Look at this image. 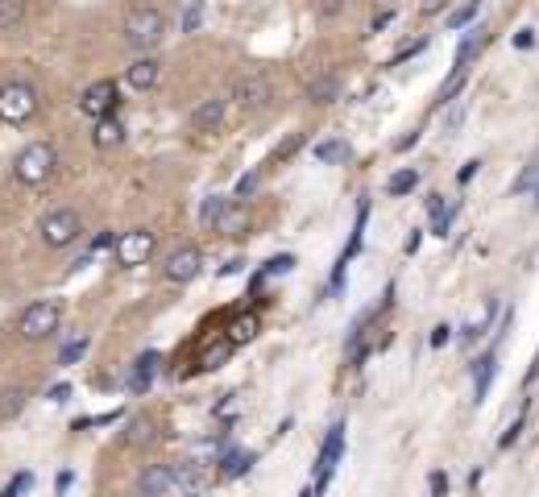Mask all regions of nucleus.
<instances>
[{
  "instance_id": "nucleus-9",
  "label": "nucleus",
  "mask_w": 539,
  "mask_h": 497,
  "mask_svg": "<svg viewBox=\"0 0 539 497\" xmlns=\"http://www.w3.org/2000/svg\"><path fill=\"white\" fill-rule=\"evenodd\" d=\"M117 104H120V91H117V83L112 79H96L83 96H79V112L83 117H91V120H100V117H112L117 112Z\"/></svg>"
},
{
  "instance_id": "nucleus-57",
  "label": "nucleus",
  "mask_w": 539,
  "mask_h": 497,
  "mask_svg": "<svg viewBox=\"0 0 539 497\" xmlns=\"http://www.w3.org/2000/svg\"><path fill=\"white\" fill-rule=\"evenodd\" d=\"M535 207H539V186H535Z\"/></svg>"
},
{
  "instance_id": "nucleus-10",
  "label": "nucleus",
  "mask_w": 539,
  "mask_h": 497,
  "mask_svg": "<svg viewBox=\"0 0 539 497\" xmlns=\"http://www.w3.org/2000/svg\"><path fill=\"white\" fill-rule=\"evenodd\" d=\"M199 270H204V253H199L196 244H183V249H175V253L167 257V265H162V273H167V282H191V278H199Z\"/></svg>"
},
{
  "instance_id": "nucleus-18",
  "label": "nucleus",
  "mask_w": 539,
  "mask_h": 497,
  "mask_svg": "<svg viewBox=\"0 0 539 497\" xmlns=\"http://www.w3.org/2000/svg\"><path fill=\"white\" fill-rule=\"evenodd\" d=\"M125 141V125H120L117 117H100L96 129H91V146L96 149H112Z\"/></svg>"
},
{
  "instance_id": "nucleus-47",
  "label": "nucleus",
  "mask_w": 539,
  "mask_h": 497,
  "mask_svg": "<svg viewBox=\"0 0 539 497\" xmlns=\"http://www.w3.org/2000/svg\"><path fill=\"white\" fill-rule=\"evenodd\" d=\"M415 146H419V133H415V129L407 137H399V141H394V149H399V154H407V149H415Z\"/></svg>"
},
{
  "instance_id": "nucleus-24",
  "label": "nucleus",
  "mask_w": 539,
  "mask_h": 497,
  "mask_svg": "<svg viewBox=\"0 0 539 497\" xmlns=\"http://www.w3.org/2000/svg\"><path fill=\"white\" fill-rule=\"evenodd\" d=\"M25 21V0H0V33L21 30Z\"/></svg>"
},
{
  "instance_id": "nucleus-43",
  "label": "nucleus",
  "mask_w": 539,
  "mask_h": 497,
  "mask_svg": "<svg viewBox=\"0 0 539 497\" xmlns=\"http://www.w3.org/2000/svg\"><path fill=\"white\" fill-rule=\"evenodd\" d=\"M477 170H481V162H477V158H469V162H465L461 170H457V183H461V186H469V183H473V175H477Z\"/></svg>"
},
{
  "instance_id": "nucleus-45",
  "label": "nucleus",
  "mask_w": 539,
  "mask_h": 497,
  "mask_svg": "<svg viewBox=\"0 0 539 497\" xmlns=\"http://www.w3.org/2000/svg\"><path fill=\"white\" fill-rule=\"evenodd\" d=\"M419 241H423V228H411V236H407V244H402V253L415 257L419 253Z\"/></svg>"
},
{
  "instance_id": "nucleus-21",
  "label": "nucleus",
  "mask_w": 539,
  "mask_h": 497,
  "mask_svg": "<svg viewBox=\"0 0 539 497\" xmlns=\"http://www.w3.org/2000/svg\"><path fill=\"white\" fill-rule=\"evenodd\" d=\"M415 186H419V170H415V166H402V170H394V175L386 178V196L402 199V196H411Z\"/></svg>"
},
{
  "instance_id": "nucleus-3",
  "label": "nucleus",
  "mask_w": 539,
  "mask_h": 497,
  "mask_svg": "<svg viewBox=\"0 0 539 497\" xmlns=\"http://www.w3.org/2000/svg\"><path fill=\"white\" fill-rule=\"evenodd\" d=\"M63 323V302L59 299H42V302H30L25 311H21L17 320V331H21V340H50L54 331H59Z\"/></svg>"
},
{
  "instance_id": "nucleus-53",
  "label": "nucleus",
  "mask_w": 539,
  "mask_h": 497,
  "mask_svg": "<svg viewBox=\"0 0 539 497\" xmlns=\"http://www.w3.org/2000/svg\"><path fill=\"white\" fill-rule=\"evenodd\" d=\"M390 21H394V13H390V9H386V13H378V17H373V33H378V30H386Z\"/></svg>"
},
{
  "instance_id": "nucleus-54",
  "label": "nucleus",
  "mask_w": 539,
  "mask_h": 497,
  "mask_svg": "<svg viewBox=\"0 0 539 497\" xmlns=\"http://www.w3.org/2000/svg\"><path fill=\"white\" fill-rule=\"evenodd\" d=\"M535 381H539V352H535V361H531V369H527V381H523V386H527V390H531Z\"/></svg>"
},
{
  "instance_id": "nucleus-51",
  "label": "nucleus",
  "mask_w": 539,
  "mask_h": 497,
  "mask_svg": "<svg viewBox=\"0 0 539 497\" xmlns=\"http://www.w3.org/2000/svg\"><path fill=\"white\" fill-rule=\"evenodd\" d=\"M241 270H245V262H241V257H233V262L220 265V278H233V273H241Z\"/></svg>"
},
{
  "instance_id": "nucleus-46",
  "label": "nucleus",
  "mask_w": 539,
  "mask_h": 497,
  "mask_svg": "<svg viewBox=\"0 0 539 497\" xmlns=\"http://www.w3.org/2000/svg\"><path fill=\"white\" fill-rule=\"evenodd\" d=\"M531 46H535V30L527 25V30L515 33V50H531Z\"/></svg>"
},
{
  "instance_id": "nucleus-49",
  "label": "nucleus",
  "mask_w": 539,
  "mask_h": 497,
  "mask_svg": "<svg viewBox=\"0 0 539 497\" xmlns=\"http://www.w3.org/2000/svg\"><path fill=\"white\" fill-rule=\"evenodd\" d=\"M46 398H50V402H67V398H71V386H67V381H63V386H50Z\"/></svg>"
},
{
  "instance_id": "nucleus-12",
  "label": "nucleus",
  "mask_w": 539,
  "mask_h": 497,
  "mask_svg": "<svg viewBox=\"0 0 539 497\" xmlns=\"http://www.w3.org/2000/svg\"><path fill=\"white\" fill-rule=\"evenodd\" d=\"M125 79H129V88L133 91H149V88H158V79H162V62L149 59V54H141V59L129 62Z\"/></svg>"
},
{
  "instance_id": "nucleus-42",
  "label": "nucleus",
  "mask_w": 539,
  "mask_h": 497,
  "mask_svg": "<svg viewBox=\"0 0 539 497\" xmlns=\"http://www.w3.org/2000/svg\"><path fill=\"white\" fill-rule=\"evenodd\" d=\"M428 489H431V497L448 493V473H440V468H436V473H431V477H428Z\"/></svg>"
},
{
  "instance_id": "nucleus-41",
  "label": "nucleus",
  "mask_w": 539,
  "mask_h": 497,
  "mask_svg": "<svg viewBox=\"0 0 539 497\" xmlns=\"http://www.w3.org/2000/svg\"><path fill=\"white\" fill-rule=\"evenodd\" d=\"M299 146H303V133H291V137H286V146L274 149V162H286V158H291Z\"/></svg>"
},
{
  "instance_id": "nucleus-28",
  "label": "nucleus",
  "mask_w": 539,
  "mask_h": 497,
  "mask_svg": "<svg viewBox=\"0 0 539 497\" xmlns=\"http://www.w3.org/2000/svg\"><path fill=\"white\" fill-rule=\"evenodd\" d=\"M535 178H539V154L531 158V162L523 166V175L510 183V196H523V191H531V183H535Z\"/></svg>"
},
{
  "instance_id": "nucleus-23",
  "label": "nucleus",
  "mask_w": 539,
  "mask_h": 497,
  "mask_svg": "<svg viewBox=\"0 0 539 497\" xmlns=\"http://www.w3.org/2000/svg\"><path fill=\"white\" fill-rule=\"evenodd\" d=\"M494 315H498V299H490V302H486V315H481V320L465 323V328H461V344H473V340H481V336L490 331V320H494Z\"/></svg>"
},
{
  "instance_id": "nucleus-26",
  "label": "nucleus",
  "mask_w": 539,
  "mask_h": 497,
  "mask_svg": "<svg viewBox=\"0 0 539 497\" xmlns=\"http://www.w3.org/2000/svg\"><path fill=\"white\" fill-rule=\"evenodd\" d=\"M349 154H353V149L344 146V141H320V146H315V158H320V162H349Z\"/></svg>"
},
{
  "instance_id": "nucleus-50",
  "label": "nucleus",
  "mask_w": 539,
  "mask_h": 497,
  "mask_svg": "<svg viewBox=\"0 0 539 497\" xmlns=\"http://www.w3.org/2000/svg\"><path fill=\"white\" fill-rule=\"evenodd\" d=\"M461 120H465V104L457 100V104H452V112H448V129H461Z\"/></svg>"
},
{
  "instance_id": "nucleus-33",
  "label": "nucleus",
  "mask_w": 539,
  "mask_h": 497,
  "mask_svg": "<svg viewBox=\"0 0 539 497\" xmlns=\"http://www.w3.org/2000/svg\"><path fill=\"white\" fill-rule=\"evenodd\" d=\"M523 427H527V406L519 410V419L510 423L506 431H502V439H498V448H515V444H519V435H523Z\"/></svg>"
},
{
  "instance_id": "nucleus-35",
  "label": "nucleus",
  "mask_w": 539,
  "mask_h": 497,
  "mask_svg": "<svg viewBox=\"0 0 539 497\" xmlns=\"http://www.w3.org/2000/svg\"><path fill=\"white\" fill-rule=\"evenodd\" d=\"M452 220H457V204H448L440 215H431V236H440V241H444L448 228H452Z\"/></svg>"
},
{
  "instance_id": "nucleus-48",
  "label": "nucleus",
  "mask_w": 539,
  "mask_h": 497,
  "mask_svg": "<svg viewBox=\"0 0 539 497\" xmlns=\"http://www.w3.org/2000/svg\"><path fill=\"white\" fill-rule=\"evenodd\" d=\"M112 244H117V236H112V233H100L96 241H91V253H100V249H112Z\"/></svg>"
},
{
  "instance_id": "nucleus-52",
  "label": "nucleus",
  "mask_w": 539,
  "mask_h": 497,
  "mask_svg": "<svg viewBox=\"0 0 539 497\" xmlns=\"http://www.w3.org/2000/svg\"><path fill=\"white\" fill-rule=\"evenodd\" d=\"M341 9H344V0H320V13H323V17H336Z\"/></svg>"
},
{
  "instance_id": "nucleus-22",
  "label": "nucleus",
  "mask_w": 539,
  "mask_h": 497,
  "mask_svg": "<svg viewBox=\"0 0 539 497\" xmlns=\"http://www.w3.org/2000/svg\"><path fill=\"white\" fill-rule=\"evenodd\" d=\"M336 96H341V79L336 75H320L307 83V100H315V104H332Z\"/></svg>"
},
{
  "instance_id": "nucleus-1",
  "label": "nucleus",
  "mask_w": 539,
  "mask_h": 497,
  "mask_svg": "<svg viewBox=\"0 0 539 497\" xmlns=\"http://www.w3.org/2000/svg\"><path fill=\"white\" fill-rule=\"evenodd\" d=\"M54 170H59V154H54V146H50V141H30V146L13 158V178H17V183H25V186L50 183V178H54Z\"/></svg>"
},
{
  "instance_id": "nucleus-19",
  "label": "nucleus",
  "mask_w": 539,
  "mask_h": 497,
  "mask_svg": "<svg viewBox=\"0 0 539 497\" xmlns=\"http://www.w3.org/2000/svg\"><path fill=\"white\" fill-rule=\"evenodd\" d=\"M216 233L220 236H245L249 233V212L241 204H228L225 215L216 220Z\"/></svg>"
},
{
  "instance_id": "nucleus-55",
  "label": "nucleus",
  "mask_w": 539,
  "mask_h": 497,
  "mask_svg": "<svg viewBox=\"0 0 539 497\" xmlns=\"http://www.w3.org/2000/svg\"><path fill=\"white\" fill-rule=\"evenodd\" d=\"M71 481H75L71 473H59V481H54V485H59V493H63V489H71Z\"/></svg>"
},
{
  "instance_id": "nucleus-30",
  "label": "nucleus",
  "mask_w": 539,
  "mask_h": 497,
  "mask_svg": "<svg viewBox=\"0 0 539 497\" xmlns=\"http://www.w3.org/2000/svg\"><path fill=\"white\" fill-rule=\"evenodd\" d=\"M21 406H25V390H17V386H13V390L0 394V419H13Z\"/></svg>"
},
{
  "instance_id": "nucleus-8",
  "label": "nucleus",
  "mask_w": 539,
  "mask_h": 497,
  "mask_svg": "<svg viewBox=\"0 0 539 497\" xmlns=\"http://www.w3.org/2000/svg\"><path fill=\"white\" fill-rule=\"evenodd\" d=\"M158 249V236L149 228H129V233L117 236L112 253H117V265H146Z\"/></svg>"
},
{
  "instance_id": "nucleus-11",
  "label": "nucleus",
  "mask_w": 539,
  "mask_h": 497,
  "mask_svg": "<svg viewBox=\"0 0 539 497\" xmlns=\"http://www.w3.org/2000/svg\"><path fill=\"white\" fill-rule=\"evenodd\" d=\"M494 373H498V352H481L477 361H473V402H486V394H490V386H494Z\"/></svg>"
},
{
  "instance_id": "nucleus-7",
  "label": "nucleus",
  "mask_w": 539,
  "mask_h": 497,
  "mask_svg": "<svg viewBox=\"0 0 539 497\" xmlns=\"http://www.w3.org/2000/svg\"><path fill=\"white\" fill-rule=\"evenodd\" d=\"M341 460H344V423H332L328 435H323V444H320V456H315V485H312L315 497L328 489V481H332Z\"/></svg>"
},
{
  "instance_id": "nucleus-56",
  "label": "nucleus",
  "mask_w": 539,
  "mask_h": 497,
  "mask_svg": "<svg viewBox=\"0 0 539 497\" xmlns=\"http://www.w3.org/2000/svg\"><path fill=\"white\" fill-rule=\"evenodd\" d=\"M299 497H315V493H312V489H303V493H299Z\"/></svg>"
},
{
  "instance_id": "nucleus-16",
  "label": "nucleus",
  "mask_w": 539,
  "mask_h": 497,
  "mask_svg": "<svg viewBox=\"0 0 539 497\" xmlns=\"http://www.w3.org/2000/svg\"><path fill=\"white\" fill-rule=\"evenodd\" d=\"M257 464V452L254 448H233V452H225V456H220V477L225 481H236V477H245L249 468Z\"/></svg>"
},
{
  "instance_id": "nucleus-36",
  "label": "nucleus",
  "mask_w": 539,
  "mask_h": 497,
  "mask_svg": "<svg viewBox=\"0 0 539 497\" xmlns=\"http://www.w3.org/2000/svg\"><path fill=\"white\" fill-rule=\"evenodd\" d=\"M83 352H88V336H75V340H71L67 349L59 352V365H75L79 357H83Z\"/></svg>"
},
{
  "instance_id": "nucleus-34",
  "label": "nucleus",
  "mask_w": 539,
  "mask_h": 497,
  "mask_svg": "<svg viewBox=\"0 0 539 497\" xmlns=\"http://www.w3.org/2000/svg\"><path fill=\"white\" fill-rule=\"evenodd\" d=\"M125 439L129 444H149V439H154V419H133Z\"/></svg>"
},
{
  "instance_id": "nucleus-13",
  "label": "nucleus",
  "mask_w": 539,
  "mask_h": 497,
  "mask_svg": "<svg viewBox=\"0 0 539 497\" xmlns=\"http://www.w3.org/2000/svg\"><path fill=\"white\" fill-rule=\"evenodd\" d=\"M170 485H175V468H170V464H149L146 473L138 477L141 497H162Z\"/></svg>"
},
{
  "instance_id": "nucleus-20",
  "label": "nucleus",
  "mask_w": 539,
  "mask_h": 497,
  "mask_svg": "<svg viewBox=\"0 0 539 497\" xmlns=\"http://www.w3.org/2000/svg\"><path fill=\"white\" fill-rule=\"evenodd\" d=\"M228 357H233V344L220 336L216 344H207L204 352H199V361H196V369L199 373H212V369H220V365H228Z\"/></svg>"
},
{
  "instance_id": "nucleus-2",
  "label": "nucleus",
  "mask_w": 539,
  "mask_h": 497,
  "mask_svg": "<svg viewBox=\"0 0 539 497\" xmlns=\"http://www.w3.org/2000/svg\"><path fill=\"white\" fill-rule=\"evenodd\" d=\"M167 38V17L149 5H138V9L125 13V42L133 50H154L158 42Z\"/></svg>"
},
{
  "instance_id": "nucleus-29",
  "label": "nucleus",
  "mask_w": 539,
  "mask_h": 497,
  "mask_svg": "<svg viewBox=\"0 0 539 497\" xmlns=\"http://www.w3.org/2000/svg\"><path fill=\"white\" fill-rule=\"evenodd\" d=\"M461 88H465V71H452V75H448V83H444V88H440V96H436V100H440V108L457 104V96H461Z\"/></svg>"
},
{
  "instance_id": "nucleus-39",
  "label": "nucleus",
  "mask_w": 539,
  "mask_h": 497,
  "mask_svg": "<svg viewBox=\"0 0 539 497\" xmlns=\"http://www.w3.org/2000/svg\"><path fill=\"white\" fill-rule=\"evenodd\" d=\"M199 21H204V5H199V0H191V9L183 13V33H196Z\"/></svg>"
},
{
  "instance_id": "nucleus-14",
  "label": "nucleus",
  "mask_w": 539,
  "mask_h": 497,
  "mask_svg": "<svg viewBox=\"0 0 539 497\" xmlns=\"http://www.w3.org/2000/svg\"><path fill=\"white\" fill-rule=\"evenodd\" d=\"M257 331H262V320H257V311H236L233 320H228V328H225V340L233 344H249L257 336Z\"/></svg>"
},
{
  "instance_id": "nucleus-17",
  "label": "nucleus",
  "mask_w": 539,
  "mask_h": 497,
  "mask_svg": "<svg viewBox=\"0 0 539 497\" xmlns=\"http://www.w3.org/2000/svg\"><path fill=\"white\" fill-rule=\"evenodd\" d=\"M220 120H225V100H204L191 112V129L196 133H212V129H220Z\"/></svg>"
},
{
  "instance_id": "nucleus-31",
  "label": "nucleus",
  "mask_w": 539,
  "mask_h": 497,
  "mask_svg": "<svg viewBox=\"0 0 539 497\" xmlns=\"http://www.w3.org/2000/svg\"><path fill=\"white\" fill-rule=\"evenodd\" d=\"M477 9H481V0H465L461 9H457V13L448 17V30H465V25H469V21L477 17Z\"/></svg>"
},
{
  "instance_id": "nucleus-15",
  "label": "nucleus",
  "mask_w": 539,
  "mask_h": 497,
  "mask_svg": "<svg viewBox=\"0 0 539 497\" xmlns=\"http://www.w3.org/2000/svg\"><path fill=\"white\" fill-rule=\"evenodd\" d=\"M158 365H162V357H158V352H141L138 361H133V373H129V390L146 394L149 381H154V373H158Z\"/></svg>"
},
{
  "instance_id": "nucleus-25",
  "label": "nucleus",
  "mask_w": 539,
  "mask_h": 497,
  "mask_svg": "<svg viewBox=\"0 0 539 497\" xmlns=\"http://www.w3.org/2000/svg\"><path fill=\"white\" fill-rule=\"evenodd\" d=\"M225 207H228L225 196H207L204 204H199V225H204V228H216V220L225 215Z\"/></svg>"
},
{
  "instance_id": "nucleus-40",
  "label": "nucleus",
  "mask_w": 539,
  "mask_h": 497,
  "mask_svg": "<svg viewBox=\"0 0 539 497\" xmlns=\"http://www.w3.org/2000/svg\"><path fill=\"white\" fill-rule=\"evenodd\" d=\"M428 344H431V349H448V344H452V328H448V323H436Z\"/></svg>"
},
{
  "instance_id": "nucleus-5",
  "label": "nucleus",
  "mask_w": 539,
  "mask_h": 497,
  "mask_svg": "<svg viewBox=\"0 0 539 497\" xmlns=\"http://www.w3.org/2000/svg\"><path fill=\"white\" fill-rule=\"evenodd\" d=\"M42 244L46 249H67V244L79 241V233H83V220H79V212H71V207H54V212L42 215Z\"/></svg>"
},
{
  "instance_id": "nucleus-32",
  "label": "nucleus",
  "mask_w": 539,
  "mask_h": 497,
  "mask_svg": "<svg viewBox=\"0 0 539 497\" xmlns=\"http://www.w3.org/2000/svg\"><path fill=\"white\" fill-rule=\"evenodd\" d=\"M473 50H477V33H465L461 46H457V59H452V71H465V67H469Z\"/></svg>"
},
{
  "instance_id": "nucleus-4",
  "label": "nucleus",
  "mask_w": 539,
  "mask_h": 497,
  "mask_svg": "<svg viewBox=\"0 0 539 497\" xmlns=\"http://www.w3.org/2000/svg\"><path fill=\"white\" fill-rule=\"evenodd\" d=\"M34 112H38V88H34V83L13 79V83L0 88V120H5V125H25Z\"/></svg>"
},
{
  "instance_id": "nucleus-37",
  "label": "nucleus",
  "mask_w": 539,
  "mask_h": 497,
  "mask_svg": "<svg viewBox=\"0 0 539 497\" xmlns=\"http://www.w3.org/2000/svg\"><path fill=\"white\" fill-rule=\"evenodd\" d=\"M257 186H262V175H257V170L241 175V178H236V199H249V196L257 191Z\"/></svg>"
},
{
  "instance_id": "nucleus-44",
  "label": "nucleus",
  "mask_w": 539,
  "mask_h": 497,
  "mask_svg": "<svg viewBox=\"0 0 539 497\" xmlns=\"http://www.w3.org/2000/svg\"><path fill=\"white\" fill-rule=\"evenodd\" d=\"M423 46H428V38H419V42H411V46H407V50H399V54H394V59H390V67H399V62H407V59H411V54H419V50Z\"/></svg>"
},
{
  "instance_id": "nucleus-6",
  "label": "nucleus",
  "mask_w": 539,
  "mask_h": 497,
  "mask_svg": "<svg viewBox=\"0 0 539 497\" xmlns=\"http://www.w3.org/2000/svg\"><path fill=\"white\" fill-rule=\"evenodd\" d=\"M233 100L241 112H262V108H270V100H274V79L265 75V71H245V75L233 83Z\"/></svg>"
},
{
  "instance_id": "nucleus-27",
  "label": "nucleus",
  "mask_w": 539,
  "mask_h": 497,
  "mask_svg": "<svg viewBox=\"0 0 539 497\" xmlns=\"http://www.w3.org/2000/svg\"><path fill=\"white\" fill-rule=\"evenodd\" d=\"M294 270V253H278V257H270V262L262 265V278H283V273H291Z\"/></svg>"
},
{
  "instance_id": "nucleus-38",
  "label": "nucleus",
  "mask_w": 539,
  "mask_h": 497,
  "mask_svg": "<svg viewBox=\"0 0 539 497\" xmlns=\"http://www.w3.org/2000/svg\"><path fill=\"white\" fill-rule=\"evenodd\" d=\"M30 485H34V473H17V477H13L9 485H5V493H0V497H21Z\"/></svg>"
}]
</instances>
